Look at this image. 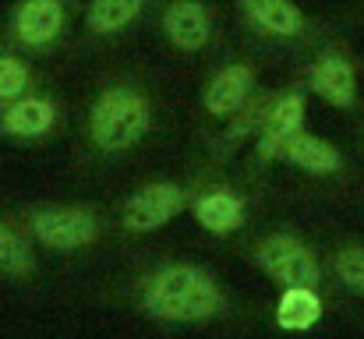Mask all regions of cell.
Here are the masks:
<instances>
[{
    "instance_id": "8fae6325",
    "label": "cell",
    "mask_w": 364,
    "mask_h": 339,
    "mask_svg": "<svg viewBox=\"0 0 364 339\" xmlns=\"http://www.w3.org/2000/svg\"><path fill=\"white\" fill-rule=\"evenodd\" d=\"M64 127V107L50 89H32L11 103H0V138L14 145H43Z\"/></svg>"
},
{
    "instance_id": "52a82bcc",
    "label": "cell",
    "mask_w": 364,
    "mask_h": 339,
    "mask_svg": "<svg viewBox=\"0 0 364 339\" xmlns=\"http://www.w3.org/2000/svg\"><path fill=\"white\" fill-rule=\"evenodd\" d=\"M241 25L269 46H311L322 36V25L297 0H234Z\"/></svg>"
},
{
    "instance_id": "8992f818",
    "label": "cell",
    "mask_w": 364,
    "mask_h": 339,
    "mask_svg": "<svg viewBox=\"0 0 364 339\" xmlns=\"http://www.w3.org/2000/svg\"><path fill=\"white\" fill-rule=\"evenodd\" d=\"M25 233L46 251L75 254L100 240L103 220L92 205H32L25 209Z\"/></svg>"
},
{
    "instance_id": "9c48e42d",
    "label": "cell",
    "mask_w": 364,
    "mask_h": 339,
    "mask_svg": "<svg viewBox=\"0 0 364 339\" xmlns=\"http://www.w3.org/2000/svg\"><path fill=\"white\" fill-rule=\"evenodd\" d=\"M195 202V188L181 181H145L121 202L124 233H156L188 212Z\"/></svg>"
},
{
    "instance_id": "2e32d148",
    "label": "cell",
    "mask_w": 364,
    "mask_h": 339,
    "mask_svg": "<svg viewBox=\"0 0 364 339\" xmlns=\"http://www.w3.org/2000/svg\"><path fill=\"white\" fill-rule=\"evenodd\" d=\"M265 99H269V92L258 89V96H255L241 113H234L230 120L216 124L209 134H202V145H205L216 159H227V156H234L237 149L251 145V141L258 138V131H262V120H265Z\"/></svg>"
},
{
    "instance_id": "4fadbf2b",
    "label": "cell",
    "mask_w": 364,
    "mask_h": 339,
    "mask_svg": "<svg viewBox=\"0 0 364 339\" xmlns=\"http://www.w3.org/2000/svg\"><path fill=\"white\" fill-rule=\"evenodd\" d=\"M191 216L213 237H230L247 223V198L230 184H205L195 188Z\"/></svg>"
},
{
    "instance_id": "7a4b0ae2",
    "label": "cell",
    "mask_w": 364,
    "mask_h": 339,
    "mask_svg": "<svg viewBox=\"0 0 364 339\" xmlns=\"http://www.w3.org/2000/svg\"><path fill=\"white\" fill-rule=\"evenodd\" d=\"M138 308L166 325H202L223 318L230 301L209 269L195 262H163L141 276Z\"/></svg>"
},
{
    "instance_id": "3957f363",
    "label": "cell",
    "mask_w": 364,
    "mask_h": 339,
    "mask_svg": "<svg viewBox=\"0 0 364 339\" xmlns=\"http://www.w3.org/2000/svg\"><path fill=\"white\" fill-rule=\"evenodd\" d=\"M301 85L311 99L326 103L329 110L350 113L361 107V64L336 39L315 46V53L301 68Z\"/></svg>"
},
{
    "instance_id": "ba28073f",
    "label": "cell",
    "mask_w": 364,
    "mask_h": 339,
    "mask_svg": "<svg viewBox=\"0 0 364 339\" xmlns=\"http://www.w3.org/2000/svg\"><path fill=\"white\" fill-rule=\"evenodd\" d=\"M308 99H311V96H308V89H304L301 82L269 92L262 131H258V138L251 141V149H255V163H258V166L283 163V156H287V141H290L297 131L308 127Z\"/></svg>"
},
{
    "instance_id": "ffe728a7",
    "label": "cell",
    "mask_w": 364,
    "mask_h": 339,
    "mask_svg": "<svg viewBox=\"0 0 364 339\" xmlns=\"http://www.w3.org/2000/svg\"><path fill=\"white\" fill-rule=\"evenodd\" d=\"M329 262H333V276H336L354 297L364 301V244L361 240L340 244V247L333 251Z\"/></svg>"
},
{
    "instance_id": "ac0fdd59",
    "label": "cell",
    "mask_w": 364,
    "mask_h": 339,
    "mask_svg": "<svg viewBox=\"0 0 364 339\" xmlns=\"http://www.w3.org/2000/svg\"><path fill=\"white\" fill-rule=\"evenodd\" d=\"M36 272V251L25 226L0 216V276L4 279H28Z\"/></svg>"
},
{
    "instance_id": "30bf717a",
    "label": "cell",
    "mask_w": 364,
    "mask_h": 339,
    "mask_svg": "<svg viewBox=\"0 0 364 339\" xmlns=\"http://www.w3.org/2000/svg\"><path fill=\"white\" fill-rule=\"evenodd\" d=\"M159 36L173 53L202 57L220 43V14L209 0H163Z\"/></svg>"
},
{
    "instance_id": "9a60e30c",
    "label": "cell",
    "mask_w": 364,
    "mask_h": 339,
    "mask_svg": "<svg viewBox=\"0 0 364 339\" xmlns=\"http://www.w3.org/2000/svg\"><path fill=\"white\" fill-rule=\"evenodd\" d=\"M287 166L308 173V177H318V181H329V177H340L347 170V156L343 149L326 138V134H315V131H297L290 141H287V156H283Z\"/></svg>"
},
{
    "instance_id": "5bb4252c",
    "label": "cell",
    "mask_w": 364,
    "mask_h": 339,
    "mask_svg": "<svg viewBox=\"0 0 364 339\" xmlns=\"http://www.w3.org/2000/svg\"><path fill=\"white\" fill-rule=\"evenodd\" d=\"M152 0H89L82 14V36L89 43H114L141 25Z\"/></svg>"
},
{
    "instance_id": "e0dca14e",
    "label": "cell",
    "mask_w": 364,
    "mask_h": 339,
    "mask_svg": "<svg viewBox=\"0 0 364 339\" xmlns=\"http://www.w3.org/2000/svg\"><path fill=\"white\" fill-rule=\"evenodd\" d=\"M322 311H326V304H322L318 290H311V286H287L279 294L272 315H276V325L283 333H311L322 322Z\"/></svg>"
},
{
    "instance_id": "d6986e66",
    "label": "cell",
    "mask_w": 364,
    "mask_h": 339,
    "mask_svg": "<svg viewBox=\"0 0 364 339\" xmlns=\"http://www.w3.org/2000/svg\"><path fill=\"white\" fill-rule=\"evenodd\" d=\"M36 89V71L28 64V53L18 46H0V103H11Z\"/></svg>"
},
{
    "instance_id": "7c38bea8",
    "label": "cell",
    "mask_w": 364,
    "mask_h": 339,
    "mask_svg": "<svg viewBox=\"0 0 364 339\" xmlns=\"http://www.w3.org/2000/svg\"><path fill=\"white\" fill-rule=\"evenodd\" d=\"M258 60L251 57H230L223 64H216L202 85V96H198V110L205 113L213 124H223L230 120L234 113H241L255 96H258Z\"/></svg>"
},
{
    "instance_id": "277c9868",
    "label": "cell",
    "mask_w": 364,
    "mask_h": 339,
    "mask_svg": "<svg viewBox=\"0 0 364 339\" xmlns=\"http://www.w3.org/2000/svg\"><path fill=\"white\" fill-rule=\"evenodd\" d=\"M78 0H14L7 11V43L28 57H50L71 36Z\"/></svg>"
},
{
    "instance_id": "6da1fadb",
    "label": "cell",
    "mask_w": 364,
    "mask_h": 339,
    "mask_svg": "<svg viewBox=\"0 0 364 339\" xmlns=\"http://www.w3.org/2000/svg\"><path fill=\"white\" fill-rule=\"evenodd\" d=\"M82 131H85V145L100 159H124L138 152L156 131L152 89L134 75L107 78L85 107Z\"/></svg>"
},
{
    "instance_id": "5b68a950",
    "label": "cell",
    "mask_w": 364,
    "mask_h": 339,
    "mask_svg": "<svg viewBox=\"0 0 364 339\" xmlns=\"http://www.w3.org/2000/svg\"><path fill=\"white\" fill-rule=\"evenodd\" d=\"M251 262L262 276H269L283 290L287 286H311V290L322 286V262L315 247L294 230H272L258 237V244L251 247Z\"/></svg>"
}]
</instances>
